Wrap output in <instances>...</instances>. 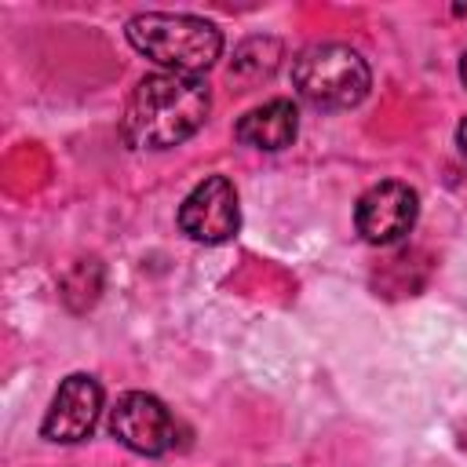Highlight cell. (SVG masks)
<instances>
[{
	"instance_id": "6da1fadb",
	"label": "cell",
	"mask_w": 467,
	"mask_h": 467,
	"mask_svg": "<svg viewBox=\"0 0 467 467\" xmlns=\"http://www.w3.org/2000/svg\"><path fill=\"white\" fill-rule=\"evenodd\" d=\"M212 95L201 77L190 73H150L128 95L120 135L135 150H171L186 142L208 117Z\"/></svg>"
},
{
	"instance_id": "7a4b0ae2",
	"label": "cell",
	"mask_w": 467,
	"mask_h": 467,
	"mask_svg": "<svg viewBox=\"0 0 467 467\" xmlns=\"http://www.w3.org/2000/svg\"><path fill=\"white\" fill-rule=\"evenodd\" d=\"M128 44L164 66L168 73H190L215 66L223 55V33L215 22L197 15H168V11H142L128 22Z\"/></svg>"
},
{
	"instance_id": "3957f363",
	"label": "cell",
	"mask_w": 467,
	"mask_h": 467,
	"mask_svg": "<svg viewBox=\"0 0 467 467\" xmlns=\"http://www.w3.org/2000/svg\"><path fill=\"white\" fill-rule=\"evenodd\" d=\"M296 95L314 109H350L368 95V62L350 44H310L292 62Z\"/></svg>"
},
{
	"instance_id": "277c9868",
	"label": "cell",
	"mask_w": 467,
	"mask_h": 467,
	"mask_svg": "<svg viewBox=\"0 0 467 467\" xmlns=\"http://www.w3.org/2000/svg\"><path fill=\"white\" fill-rule=\"evenodd\" d=\"M237 190L226 175H208L204 182H197L179 208V230L197 244H223L237 234Z\"/></svg>"
},
{
	"instance_id": "5b68a950",
	"label": "cell",
	"mask_w": 467,
	"mask_h": 467,
	"mask_svg": "<svg viewBox=\"0 0 467 467\" xmlns=\"http://www.w3.org/2000/svg\"><path fill=\"white\" fill-rule=\"evenodd\" d=\"M109 431L120 445L142 456H161L175 445V423L161 398L146 390H128L117 398L109 412Z\"/></svg>"
},
{
	"instance_id": "8992f818",
	"label": "cell",
	"mask_w": 467,
	"mask_h": 467,
	"mask_svg": "<svg viewBox=\"0 0 467 467\" xmlns=\"http://www.w3.org/2000/svg\"><path fill=\"white\" fill-rule=\"evenodd\" d=\"M420 197L405 182H376L358 197L354 226L368 244H390L416 226Z\"/></svg>"
},
{
	"instance_id": "52a82bcc",
	"label": "cell",
	"mask_w": 467,
	"mask_h": 467,
	"mask_svg": "<svg viewBox=\"0 0 467 467\" xmlns=\"http://www.w3.org/2000/svg\"><path fill=\"white\" fill-rule=\"evenodd\" d=\"M102 412V387L95 376L88 372H73L58 383L55 398H51V409L40 423V434L47 441H62V445H73V441H84L91 431H95V420Z\"/></svg>"
},
{
	"instance_id": "ba28073f",
	"label": "cell",
	"mask_w": 467,
	"mask_h": 467,
	"mask_svg": "<svg viewBox=\"0 0 467 467\" xmlns=\"http://www.w3.org/2000/svg\"><path fill=\"white\" fill-rule=\"evenodd\" d=\"M296 131H299V113L288 99H270V102L248 109L234 128L241 146L266 150V153H277V150L292 146Z\"/></svg>"
},
{
	"instance_id": "9c48e42d",
	"label": "cell",
	"mask_w": 467,
	"mask_h": 467,
	"mask_svg": "<svg viewBox=\"0 0 467 467\" xmlns=\"http://www.w3.org/2000/svg\"><path fill=\"white\" fill-rule=\"evenodd\" d=\"M277 58H281V40H274V36H252V40H244L234 51L230 77H237L244 84H259V80H266L277 69Z\"/></svg>"
},
{
	"instance_id": "30bf717a",
	"label": "cell",
	"mask_w": 467,
	"mask_h": 467,
	"mask_svg": "<svg viewBox=\"0 0 467 467\" xmlns=\"http://www.w3.org/2000/svg\"><path fill=\"white\" fill-rule=\"evenodd\" d=\"M456 142H460V153L467 157V117L460 120V131H456Z\"/></svg>"
},
{
	"instance_id": "8fae6325",
	"label": "cell",
	"mask_w": 467,
	"mask_h": 467,
	"mask_svg": "<svg viewBox=\"0 0 467 467\" xmlns=\"http://www.w3.org/2000/svg\"><path fill=\"white\" fill-rule=\"evenodd\" d=\"M460 80L467 84V51H463V58H460Z\"/></svg>"
}]
</instances>
